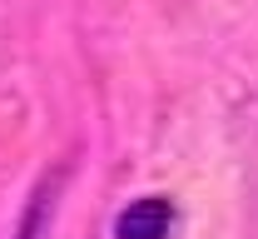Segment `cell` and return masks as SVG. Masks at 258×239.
<instances>
[{
    "mask_svg": "<svg viewBox=\"0 0 258 239\" xmlns=\"http://www.w3.org/2000/svg\"><path fill=\"white\" fill-rule=\"evenodd\" d=\"M169 224H174V209H169V200L149 195V200H134V205L119 214L114 239H164V234H169Z\"/></svg>",
    "mask_w": 258,
    "mask_h": 239,
    "instance_id": "1",
    "label": "cell"
}]
</instances>
